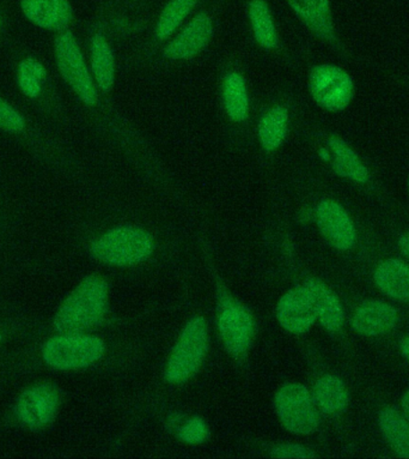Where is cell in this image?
I'll return each instance as SVG.
<instances>
[{"label":"cell","instance_id":"cell-1","mask_svg":"<svg viewBox=\"0 0 409 459\" xmlns=\"http://www.w3.org/2000/svg\"><path fill=\"white\" fill-rule=\"evenodd\" d=\"M108 286L98 276H89L78 284L56 312L55 329L59 333H81L98 325L106 312Z\"/></svg>","mask_w":409,"mask_h":459},{"label":"cell","instance_id":"cell-2","mask_svg":"<svg viewBox=\"0 0 409 459\" xmlns=\"http://www.w3.org/2000/svg\"><path fill=\"white\" fill-rule=\"evenodd\" d=\"M152 250L154 243L150 234L134 227H121L110 230L91 247L95 258L116 266L137 264L147 259Z\"/></svg>","mask_w":409,"mask_h":459},{"label":"cell","instance_id":"cell-3","mask_svg":"<svg viewBox=\"0 0 409 459\" xmlns=\"http://www.w3.org/2000/svg\"><path fill=\"white\" fill-rule=\"evenodd\" d=\"M105 353V344L98 337L81 333H63L46 342L42 358L55 369L88 368L98 361Z\"/></svg>","mask_w":409,"mask_h":459},{"label":"cell","instance_id":"cell-4","mask_svg":"<svg viewBox=\"0 0 409 459\" xmlns=\"http://www.w3.org/2000/svg\"><path fill=\"white\" fill-rule=\"evenodd\" d=\"M208 326L201 316L192 319L184 327L166 368L170 383H183L193 376L208 350Z\"/></svg>","mask_w":409,"mask_h":459},{"label":"cell","instance_id":"cell-5","mask_svg":"<svg viewBox=\"0 0 409 459\" xmlns=\"http://www.w3.org/2000/svg\"><path fill=\"white\" fill-rule=\"evenodd\" d=\"M55 56L60 74L76 92L78 98L89 106L96 105L98 92H96L94 82L85 65L80 46L71 31H63L56 37Z\"/></svg>","mask_w":409,"mask_h":459},{"label":"cell","instance_id":"cell-6","mask_svg":"<svg viewBox=\"0 0 409 459\" xmlns=\"http://www.w3.org/2000/svg\"><path fill=\"white\" fill-rule=\"evenodd\" d=\"M309 91L322 108L337 112L350 105L354 96V84L350 74L334 65L312 67L309 74Z\"/></svg>","mask_w":409,"mask_h":459},{"label":"cell","instance_id":"cell-7","mask_svg":"<svg viewBox=\"0 0 409 459\" xmlns=\"http://www.w3.org/2000/svg\"><path fill=\"white\" fill-rule=\"evenodd\" d=\"M277 411L290 432L307 436L318 429L320 418L307 387L287 384L276 397Z\"/></svg>","mask_w":409,"mask_h":459},{"label":"cell","instance_id":"cell-8","mask_svg":"<svg viewBox=\"0 0 409 459\" xmlns=\"http://www.w3.org/2000/svg\"><path fill=\"white\" fill-rule=\"evenodd\" d=\"M60 405L58 387L38 384L24 391L16 403V416L24 426L41 429L55 420Z\"/></svg>","mask_w":409,"mask_h":459},{"label":"cell","instance_id":"cell-9","mask_svg":"<svg viewBox=\"0 0 409 459\" xmlns=\"http://www.w3.org/2000/svg\"><path fill=\"white\" fill-rule=\"evenodd\" d=\"M318 224L323 237L339 251H348L354 247L357 230L346 210L336 201H322L316 210Z\"/></svg>","mask_w":409,"mask_h":459},{"label":"cell","instance_id":"cell-10","mask_svg":"<svg viewBox=\"0 0 409 459\" xmlns=\"http://www.w3.org/2000/svg\"><path fill=\"white\" fill-rule=\"evenodd\" d=\"M278 319L287 331L294 333H303L314 325L318 315L307 284L284 295L278 305Z\"/></svg>","mask_w":409,"mask_h":459},{"label":"cell","instance_id":"cell-11","mask_svg":"<svg viewBox=\"0 0 409 459\" xmlns=\"http://www.w3.org/2000/svg\"><path fill=\"white\" fill-rule=\"evenodd\" d=\"M298 19L320 40L340 48L329 0H287Z\"/></svg>","mask_w":409,"mask_h":459},{"label":"cell","instance_id":"cell-12","mask_svg":"<svg viewBox=\"0 0 409 459\" xmlns=\"http://www.w3.org/2000/svg\"><path fill=\"white\" fill-rule=\"evenodd\" d=\"M219 331L231 354L244 353L252 337L251 316L236 302H224L219 315Z\"/></svg>","mask_w":409,"mask_h":459},{"label":"cell","instance_id":"cell-13","mask_svg":"<svg viewBox=\"0 0 409 459\" xmlns=\"http://www.w3.org/2000/svg\"><path fill=\"white\" fill-rule=\"evenodd\" d=\"M213 35V22L208 13L195 16L186 28L165 49V56L172 60H190L209 45Z\"/></svg>","mask_w":409,"mask_h":459},{"label":"cell","instance_id":"cell-14","mask_svg":"<svg viewBox=\"0 0 409 459\" xmlns=\"http://www.w3.org/2000/svg\"><path fill=\"white\" fill-rule=\"evenodd\" d=\"M396 309L383 301H368L359 306L352 319V327L362 336L376 337L396 326Z\"/></svg>","mask_w":409,"mask_h":459},{"label":"cell","instance_id":"cell-15","mask_svg":"<svg viewBox=\"0 0 409 459\" xmlns=\"http://www.w3.org/2000/svg\"><path fill=\"white\" fill-rule=\"evenodd\" d=\"M21 6L27 19L44 30H66L73 17L69 0H22Z\"/></svg>","mask_w":409,"mask_h":459},{"label":"cell","instance_id":"cell-16","mask_svg":"<svg viewBox=\"0 0 409 459\" xmlns=\"http://www.w3.org/2000/svg\"><path fill=\"white\" fill-rule=\"evenodd\" d=\"M375 282L382 293L409 304V266L398 259H387L375 272Z\"/></svg>","mask_w":409,"mask_h":459},{"label":"cell","instance_id":"cell-17","mask_svg":"<svg viewBox=\"0 0 409 459\" xmlns=\"http://www.w3.org/2000/svg\"><path fill=\"white\" fill-rule=\"evenodd\" d=\"M305 284L311 290L316 315L322 326L332 333L339 331L344 323V311L339 299L326 284L318 280L308 281Z\"/></svg>","mask_w":409,"mask_h":459},{"label":"cell","instance_id":"cell-18","mask_svg":"<svg viewBox=\"0 0 409 459\" xmlns=\"http://www.w3.org/2000/svg\"><path fill=\"white\" fill-rule=\"evenodd\" d=\"M328 144L333 156V169L337 176L358 184H364L369 180V169L348 144L337 136L330 137Z\"/></svg>","mask_w":409,"mask_h":459},{"label":"cell","instance_id":"cell-19","mask_svg":"<svg viewBox=\"0 0 409 459\" xmlns=\"http://www.w3.org/2000/svg\"><path fill=\"white\" fill-rule=\"evenodd\" d=\"M380 432L386 437L395 454L409 458V420L394 408H386L379 412Z\"/></svg>","mask_w":409,"mask_h":459},{"label":"cell","instance_id":"cell-20","mask_svg":"<svg viewBox=\"0 0 409 459\" xmlns=\"http://www.w3.org/2000/svg\"><path fill=\"white\" fill-rule=\"evenodd\" d=\"M289 133V112L282 106H276L263 114L259 123L260 144L266 152H275L282 147Z\"/></svg>","mask_w":409,"mask_h":459},{"label":"cell","instance_id":"cell-21","mask_svg":"<svg viewBox=\"0 0 409 459\" xmlns=\"http://www.w3.org/2000/svg\"><path fill=\"white\" fill-rule=\"evenodd\" d=\"M314 398L321 411L330 415L343 412L350 401L346 386L336 376H325L318 380L314 387Z\"/></svg>","mask_w":409,"mask_h":459},{"label":"cell","instance_id":"cell-22","mask_svg":"<svg viewBox=\"0 0 409 459\" xmlns=\"http://www.w3.org/2000/svg\"><path fill=\"white\" fill-rule=\"evenodd\" d=\"M91 65L98 87L103 91H109L115 82V60L112 48L101 34L92 39Z\"/></svg>","mask_w":409,"mask_h":459},{"label":"cell","instance_id":"cell-23","mask_svg":"<svg viewBox=\"0 0 409 459\" xmlns=\"http://www.w3.org/2000/svg\"><path fill=\"white\" fill-rule=\"evenodd\" d=\"M223 99L227 116L233 122L242 123L248 118V92L244 78L241 74H226L223 83Z\"/></svg>","mask_w":409,"mask_h":459},{"label":"cell","instance_id":"cell-24","mask_svg":"<svg viewBox=\"0 0 409 459\" xmlns=\"http://www.w3.org/2000/svg\"><path fill=\"white\" fill-rule=\"evenodd\" d=\"M249 20L256 42L265 49L276 48L278 45V33L265 0H251L249 4Z\"/></svg>","mask_w":409,"mask_h":459},{"label":"cell","instance_id":"cell-25","mask_svg":"<svg viewBox=\"0 0 409 459\" xmlns=\"http://www.w3.org/2000/svg\"><path fill=\"white\" fill-rule=\"evenodd\" d=\"M197 3L198 0H170L159 16L158 26H156V37L159 40H166L172 37Z\"/></svg>","mask_w":409,"mask_h":459},{"label":"cell","instance_id":"cell-26","mask_svg":"<svg viewBox=\"0 0 409 459\" xmlns=\"http://www.w3.org/2000/svg\"><path fill=\"white\" fill-rule=\"evenodd\" d=\"M44 65L37 59L27 58L21 62L19 67V85L22 91L30 98H38L41 92V83L45 80Z\"/></svg>","mask_w":409,"mask_h":459},{"label":"cell","instance_id":"cell-27","mask_svg":"<svg viewBox=\"0 0 409 459\" xmlns=\"http://www.w3.org/2000/svg\"><path fill=\"white\" fill-rule=\"evenodd\" d=\"M26 126L24 118L16 109H13L8 102L0 99V129L8 133H21Z\"/></svg>","mask_w":409,"mask_h":459},{"label":"cell","instance_id":"cell-28","mask_svg":"<svg viewBox=\"0 0 409 459\" xmlns=\"http://www.w3.org/2000/svg\"><path fill=\"white\" fill-rule=\"evenodd\" d=\"M208 437V427L200 419H193L188 421L180 430V437L186 443H202Z\"/></svg>","mask_w":409,"mask_h":459},{"label":"cell","instance_id":"cell-29","mask_svg":"<svg viewBox=\"0 0 409 459\" xmlns=\"http://www.w3.org/2000/svg\"><path fill=\"white\" fill-rule=\"evenodd\" d=\"M273 455L277 458H315L316 455L311 450L300 445H282L277 447Z\"/></svg>","mask_w":409,"mask_h":459},{"label":"cell","instance_id":"cell-30","mask_svg":"<svg viewBox=\"0 0 409 459\" xmlns=\"http://www.w3.org/2000/svg\"><path fill=\"white\" fill-rule=\"evenodd\" d=\"M398 247H400V250L402 254H404L405 257L409 259V233L404 234V236L398 239Z\"/></svg>","mask_w":409,"mask_h":459},{"label":"cell","instance_id":"cell-31","mask_svg":"<svg viewBox=\"0 0 409 459\" xmlns=\"http://www.w3.org/2000/svg\"><path fill=\"white\" fill-rule=\"evenodd\" d=\"M400 351L405 360L409 362V336L405 337L404 340L401 341Z\"/></svg>","mask_w":409,"mask_h":459},{"label":"cell","instance_id":"cell-32","mask_svg":"<svg viewBox=\"0 0 409 459\" xmlns=\"http://www.w3.org/2000/svg\"><path fill=\"white\" fill-rule=\"evenodd\" d=\"M401 408L402 411H404L405 418L409 420V390L407 391V393L404 394V397H402Z\"/></svg>","mask_w":409,"mask_h":459},{"label":"cell","instance_id":"cell-33","mask_svg":"<svg viewBox=\"0 0 409 459\" xmlns=\"http://www.w3.org/2000/svg\"><path fill=\"white\" fill-rule=\"evenodd\" d=\"M0 342H2V333H0Z\"/></svg>","mask_w":409,"mask_h":459},{"label":"cell","instance_id":"cell-34","mask_svg":"<svg viewBox=\"0 0 409 459\" xmlns=\"http://www.w3.org/2000/svg\"><path fill=\"white\" fill-rule=\"evenodd\" d=\"M408 191H409V180H408Z\"/></svg>","mask_w":409,"mask_h":459}]
</instances>
